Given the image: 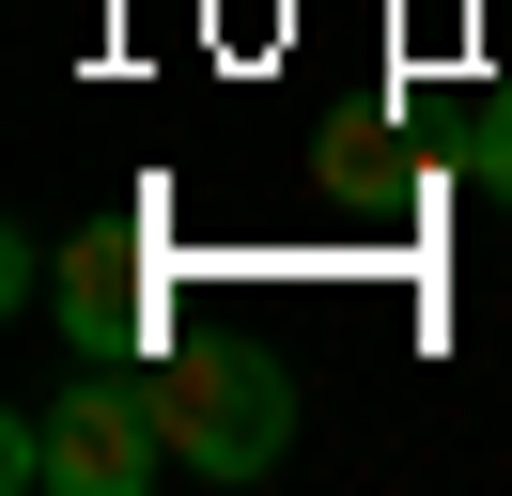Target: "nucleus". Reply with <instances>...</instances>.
<instances>
[{"label": "nucleus", "mask_w": 512, "mask_h": 496, "mask_svg": "<svg viewBox=\"0 0 512 496\" xmlns=\"http://www.w3.org/2000/svg\"><path fill=\"white\" fill-rule=\"evenodd\" d=\"M140 403L187 481H264L295 450V372L264 341H171V357H140Z\"/></svg>", "instance_id": "1"}, {"label": "nucleus", "mask_w": 512, "mask_h": 496, "mask_svg": "<svg viewBox=\"0 0 512 496\" xmlns=\"http://www.w3.org/2000/svg\"><path fill=\"white\" fill-rule=\"evenodd\" d=\"M0 481H16V496H140V481H171V434H156V403H140V372L78 357V388L16 403Z\"/></svg>", "instance_id": "2"}, {"label": "nucleus", "mask_w": 512, "mask_h": 496, "mask_svg": "<svg viewBox=\"0 0 512 496\" xmlns=\"http://www.w3.org/2000/svg\"><path fill=\"white\" fill-rule=\"evenodd\" d=\"M47 310H63V341L78 357H156V279L125 264V248H63V264H47Z\"/></svg>", "instance_id": "3"}, {"label": "nucleus", "mask_w": 512, "mask_h": 496, "mask_svg": "<svg viewBox=\"0 0 512 496\" xmlns=\"http://www.w3.org/2000/svg\"><path fill=\"white\" fill-rule=\"evenodd\" d=\"M466 171H481V186H497V202H512V93H497V109L466 124Z\"/></svg>", "instance_id": "4"}]
</instances>
